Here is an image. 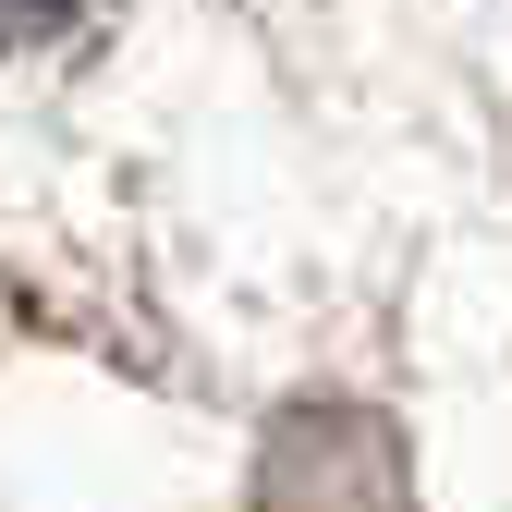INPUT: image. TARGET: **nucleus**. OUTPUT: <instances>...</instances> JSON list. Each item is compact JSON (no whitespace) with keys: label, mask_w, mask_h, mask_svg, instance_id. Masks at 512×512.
Wrapping results in <instances>:
<instances>
[{"label":"nucleus","mask_w":512,"mask_h":512,"mask_svg":"<svg viewBox=\"0 0 512 512\" xmlns=\"http://www.w3.org/2000/svg\"><path fill=\"white\" fill-rule=\"evenodd\" d=\"M86 25H98V0H0V49H61Z\"/></svg>","instance_id":"obj_2"},{"label":"nucleus","mask_w":512,"mask_h":512,"mask_svg":"<svg viewBox=\"0 0 512 512\" xmlns=\"http://www.w3.org/2000/svg\"><path fill=\"white\" fill-rule=\"evenodd\" d=\"M256 512H415L403 427L378 403H293L256 439Z\"/></svg>","instance_id":"obj_1"}]
</instances>
